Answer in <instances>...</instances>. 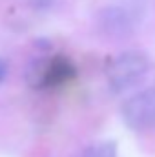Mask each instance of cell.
Instances as JSON below:
<instances>
[{"label":"cell","instance_id":"obj_1","mask_svg":"<svg viewBox=\"0 0 155 157\" xmlns=\"http://www.w3.org/2000/svg\"><path fill=\"white\" fill-rule=\"evenodd\" d=\"M150 59L144 51L128 49L119 53L106 68L108 86L113 93H122L141 82L150 71Z\"/></svg>","mask_w":155,"mask_h":157},{"label":"cell","instance_id":"obj_4","mask_svg":"<svg viewBox=\"0 0 155 157\" xmlns=\"http://www.w3.org/2000/svg\"><path fill=\"white\" fill-rule=\"evenodd\" d=\"M119 150H117L115 141H100L95 144H89L84 152L82 157H117Z\"/></svg>","mask_w":155,"mask_h":157},{"label":"cell","instance_id":"obj_5","mask_svg":"<svg viewBox=\"0 0 155 157\" xmlns=\"http://www.w3.org/2000/svg\"><path fill=\"white\" fill-rule=\"evenodd\" d=\"M7 70H9V66H7V62L0 57V84L6 80V77H7Z\"/></svg>","mask_w":155,"mask_h":157},{"label":"cell","instance_id":"obj_2","mask_svg":"<svg viewBox=\"0 0 155 157\" xmlns=\"http://www.w3.org/2000/svg\"><path fill=\"white\" fill-rule=\"evenodd\" d=\"M120 117L133 132H144L155 126V86L128 97L120 106Z\"/></svg>","mask_w":155,"mask_h":157},{"label":"cell","instance_id":"obj_3","mask_svg":"<svg viewBox=\"0 0 155 157\" xmlns=\"http://www.w3.org/2000/svg\"><path fill=\"white\" fill-rule=\"evenodd\" d=\"M100 29L110 37H128L133 31V22L130 15L120 7H106L99 15Z\"/></svg>","mask_w":155,"mask_h":157}]
</instances>
